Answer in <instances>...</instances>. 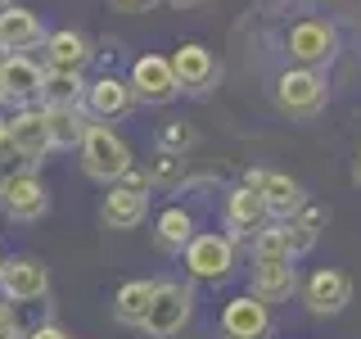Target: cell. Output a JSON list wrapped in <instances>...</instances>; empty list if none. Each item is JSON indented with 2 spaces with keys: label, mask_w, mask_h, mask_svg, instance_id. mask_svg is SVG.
I'll return each instance as SVG.
<instances>
[{
  "label": "cell",
  "mask_w": 361,
  "mask_h": 339,
  "mask_svg": "<svg viewBox=\"0 0 361 339\" xmlns=\"http://www.w3.org/2000/svg\"><path fill=\"white\" fill-rule=\"evenodd\" d=\"M163 145H172V150L180 145V150H185V145H195V131H190V127H167L163 131Z\"/></svg>",
  "instance_id": "obj_28"
},
{
  "label": "cell",
  "mask_w": 361,
  "mask_h": 339,
  "mask_svg": "<svg viewBox=\"0 0 361 339\" xmlns=\"http://www.w3.org/2000/svg\"><path fill=\"white\" fill-rule=\"evenodd\" d=\"M298 290V271H293V258L285 263H257L253 267V294L262 303H280Z\"/></svg>",
  "instance_id": "obj_15"
},
{
  "label": "cell",
  "mask_w": 361,
  "mask_h": 339,
  "mask_svg": "<svg viewBox=\"0 0 361 339\" xmlns=\"http://www.w3.org/2000/svg\"><path fill=\"white\" fill-rule=\"evenodd\" d=\"M149 299H154V285L149 280H127L113 299V316L122 326H145V312H149Z\"/></svg>",
  "instance_id": "obj_22"
},
{
  "label": "cell",
  "mask_w": 361,
  "mask_h": 339,
  "mask_svg": "<svg viewBox=\"0 0 361 339\" xmlns=\"http://www.w3.org/2000/svg\"><path fill=\"white\" fill-rule=\"evenodd\" d=\"M180 90L176 73H172V59H163V54H140L131 68V95H140L145 105H167Z\"/></svg>",
  "instance_id": "obj_6"
},
{
  "label": "cell",
  "mask_w": 361,
  "mask_h": 339,
  "mask_svg": "<svg viewBox=\"0 0 361 339\" xmlns=\"http://www.w3.org/2000/svg\"><path fill=\"white\" fill-rule=\"evenodd\" d=\"M0 100H5V82H0Z\"/></svg>",
  "instance_id": "obj_35"
},
{
  "label": "cell",
  "mask_w": 361,
  "mask_h": 339,
  "mask_svg": "<svg viewBox=\"0 0 361 339\" xmlns=\"http://www.w3.org/2000/svg\"><path fill=\"white\" fill-rule=\"evenodd\" d=\"M0 203H5V213H9V218H18V222L41 218V213H45V186H41V177L37 172L5 177V181H0Z\"/></svg>",
  "instance_id": "obj_8"
},
{
  "label": "cell",
  "mask_w": 361,
  "mask_h": 339,
  "mask_svg": "<svg viewBox=\"0 0 361 339\" xmlns=\"http://www.w3.org/2000/svg\"><path fill=\"white\" fill-rule=\"evenodd\" d=\"M353 177H357V186H361V154H357V167H353Z\"/></svg>",
  "instance_id": "obj_33"
},
{
  "label": "cell",
  "mask_w": 361,
  "mask_h": 339,
  "mask_svg": "<svg viewBox=\"0 0 361 339\" xmlns=\"http://www.w3.org/2000/svg\"><path fill=\"white\" fill-rule=\"evenodd\" d=\"M82 167H86V177H95V181H122L131 172L127 141L109 127H90L82 136Z\"/></svg>",
  "instance_id": "obj_1"
},
{
  "label": "cell",
  "mask_w": 361,
  "mask_h": 339,
  "mask_svg": "<svg viewBox=\"0 0 361 339\" xmlns=\"http://www.w3.org/2000/svg\"><path fill=\"white\" fill-rule=\"evenodd\" d=\"M41 41V18L23 5H5L0 9V45L5 50H32Z\"/></svg>",
  "instance_id": "obj_14"
},
{
  "label": "cell",
  "mask_w": 361,
  "mask_h": 339,
  "mask_svg": "<svg viewBox=\"0 0 361 339\" xmlns=\"http://www.w3.org/2000/svg\"><path fill=\"white\" fill-rule=\"evenodd\" d=\"M253 258H257V263H285V258H289L285 222H280V226H262V231L253 235Z\"/></svg>",
  "instance_id": "obj_25"
},
{
  "label": "cell",
  "mask_w": 361,
  "mask_h": 339,
  "mask_svg": "<svg viewBox=\"0 0 361 339\" xmlns=\"http://www.w3.org/2000/svg\"><path fill=\"white\" fill-rule=\"evenodd\" d=\"M190 312H195V290H190V285H176V280H158L140 331H149L154 339H167V335H176L180 326L190 321Z\"/></svg>",
  "instance_id": "obj_3"
},
{
  "label": "cell",
  "mask_w": 361,
  "mask_h": 339,
  "mask_svg": "<svg viewBox=\"0 0 361 339\" xmlns=\"http://www.w3.org/2000/svg\"><path fill=\"white\" fill-rule=\"evenodd\" d=\"M221 335L226 339H267L271 335V312L257 294H240L221 312Z\"/></svg>",
  "instance_id": "obj_7"
},
{
  "label": "cell",
  "mask_w": 361,
  "mask_h": 339,
  "mask_svg": "<svg viewBox=\"0 0 361 339\" xmlns=\"http://www.w3.org/2000/svg\"><path fill=\"white\" fill-rule=\"evenodd\" d=\"M172 73H176V82L180 86H190V90H203L217 77V64H212V54L203 50V45H180V50L172 54Z\"/></svg>",
  "instance_id": "obj_16"
},
{
  "label": "cell",
  "mask_w": 361,
  "mask_h": 339,
  "mask_svg": "<svg viewBox=\"0 0 361 339\" xmlns=\"http://www.w3.org/2000/svg\"><path fill=\"white\" fill-rule=\"evenodd\" d=\"M0 339H18V321L9 312V303H0Z\"/></svg>",
  "instance_id": "obj_29"
},
{
  "label": "cell",
  "mask_w": 361,
  "mask_h": 339,
  "mask_svg": "<svg viewBox=\"0 0 361 339\" xmlns=\"http://www.w3.org/2000/svg\"><path fill=\"white\" fill-rule=\"evenodd\" d=\"M0 82H5V95H14V100H27V95H41L45 68H37L32 59H23V54H14V59H5V64H0Z\"/></svg>",
  "instance_id": "obj_19"
},
{
  "label": "cell",
  "mask_w": 361,
  "mask_h": 339,
  "mask_svg": "<svg viewBox=\"0 0 361 339\" xmlns=\"http://www.w3.org/2000/svg\"><path fill=\"white\" fill-rule=\"evenodd\" d=\"M302 299H307V308L316 316H334V312L348 308V299H353V280H348L343 271H334V267H321V271H312Z\"/></svg>",
  "instance_id": "obj_10"
},
{
  "label": "cell",
  "mask_w": 361,
  "mask_h": 339,
  "mask_svg": "<svg viewBox=\"0 0 361 339\" xmlns=\"http://www.w3.org/2000/svg\"><path fill=\"white\" fill-rule=\"evenodd\" d=\"M0 267H5V263H0Z\"/></svg>",
  "instance_id": "obj_38"
},
{
  "label": "cell",
  "mask_w": 361,
  "mask_h": 339,
  "mask_svg": "<svg viewBox=\"0 0 361 339\" xmlns=\"http://www.w3.org/2000/svg\"><path fill=\"white\" fill-rule=\"evenodd\" d=\"M145 213H149V195L135 186H113L104 195V208H99V218H104L113 231H135V226L145 222Z\"/></svg>",
  "instance_id": "obj_12"
},
{
  "label": "cell",
  "mask_w": 361,
  "mask_h": 339,
  "mask_svg": "<svg viewBox=\"0 0 361 339\" xmlns=\"http://www.w3.org/2000/svg\"><path fill=\"white\" fill-rule=\"evenodd\" d=\"M113 5H118L122 14H140V9H149L154 0H113Z\"/></svg>",
  "instance_id": "obj_31"
},
{
  "label": "cell",
  "mask_w": 361,
  "mask_h": 339,
  "mask_svg": "<svg viewBox=\"0 0 361 339\" xmlns=\"http://www.w3.org/2000/svg\"><path fill=\"white\" fill-rule=\"evenodd\" d=\"M90 59V50H86V41L77 37V32H50L45 37V68L50 73H82Z\"/></svg>",
  "instance_id": "obj_13"
},
{
  "label": "cell",
  "mask_w": 361,
  "mask_h": 339,
  "mask_svg": "<svg viewBox=\"0 0 361 339\" xmlns=\"http://www.w3.org/2000/svg\"><path fill=\"white\" fill-rule=\"evenodd\" d=\"M285 50L298 68H321L338 54V32H334V23H325V18H302V23L289 28Z\"/></svg>",
  "instance_id": "obj_4"
},
{
  "label": "cell",
  "mask_w": 361,
  "mask_h": 339,
  "mask_svg": "<svg viewBox=\"0 0 361 339\" xmlns=\"http://www.w3.org/2000/svg\"><path fill=\"white\" fill-rule=\"evenodd\" d=\"M285 240H289V258H298V254H307L316 244V231L302 226V222H285Z\"/></svg>",
  "instance_id": "obj_26"
},
{
  "label": "cell",
  "mask_w": 361,
  "mask_h": 339,
  "mask_svg": "<svg viewBox=\"0 0 361 339\" xmlns=\"http://www.w3.org/2000/svg\"><path fill=\"white\" fill-rule=\"evenodd\" d=\"M271 218V208H267V199H262V190H231V231L235 235H244V231H262V222Z\"/></svg>",
  "instance_id": "obj_18"
},
{
  "label": "cell",
  "mask_w": 361,
  "mask_h": 339,
  "mask_svg": "<svg viewBox=\"0 0 361 339\" xmlns=\"http://www.w3.org/2000/svg\"><path fill=\"white\" fill-rule=\"evenodd\" d=\"M82 73H45V82H41V100H45V109H54V105H77L82 100Z\"/></svg>",
  "instance_id": "obj_23"
},
{
  "label": "cell",
  "mask_w": 361,
  "mask_h": 339,
  "mask_svg": "<svg viewBox=\"0 0 361 339\" xmlns=\"http://www.w3.org/2000/svg\"><path fill=\"white\" fill-rule=\"evenodd\" d=\"M325 100H330V86H325V77L316 68H289V73H280L276 105L289 118H316L325 109Z\"/></svg>",
  "instance_id": "obj_2"
},
{
  "label": "cell",
  "mask_w": 361,
  "mask_h": 339,
  "mask_svg": "<svg viewBox=\"0 0 361 339\" xmlns=\"http://www.w3.org/2000/svg\"><path fill=\"white\" fill-rule=\"evenodd\" d=\"M0 50H5V45H0Z\"/></svg>",
  "instance_id": "obj_37"
},
{
  "label": "cell",
  "mask_w": 361,
  "mask_h": 339,
  "mask_svg": "<svg viewBox=\"0 0 361 339\" xmlns=\"http://www.w3.org/2000/svg\"><path fill=\"white\" fill-rule=\"evenodd\" d=\"M9 136H14L18 158H27V163H41V158L54 150L50 122H45V109H18L14 118H9Z\"/></svg>",
  "instance_id": "obj_9"
},
{
  "label": "cell",
  "mask_w": 361,
  "mask_h": 339,
  "mask_svg": "<svg viewBox=\"0 0 361 339\" xmlns=\"http://www.w3.org/2000/svg\"><path fill=\"white\" fill-rule=\"evenodd\" d=\"M195 240V218H190L185 208H167L163 218H158V244L163 249H185Z\"/></svg>",
  "instance_id": "obj_24"
},
{
  "label": "cell",
  "mask_w": 361,
  "mask_h": 339,
  "mask_svg": "<svg viewBox=\"0 0 361 339\" xmlns=\"http://www.w3.org/2000/svg\"><path fill=\"white\" fill-rule=\"evenodd\" d=\"M257 190H262L267 208L276 213V218H285V213H298L302 203H307V199H302V186H298L293 177H285V172H267Z\"/></svg>",
  "instance_id": "obj_21"
},
{
  "label": "cell",
  "mask_w": 361,
  "mask_h": 339,
  "mask_svg": "<svg viewBox=\"0 0 361 339\" xmlns=\"http://www.w3.org/2000/svg\"><path fill=\"white\" fill-rule=\"evenodd\" d=\"M154 181H180V158L176 154H158V163H154Z\"/></svg>",
  "instance_id": "obj_27"
},
{
  "label": "cell",
  "mask_w": 361,
  "mask_h": 339,
  "mask_svg": "<svg viewBox=\"0 0 361 339\" xmlns=\"http://www.w3.org/2000/svg\"><path fill=\"white\" fill-rule=\"evenodd\" d=\"M45 122H50V141L59 145V150H73V145H82V136L90 131L86 113L77 105H54L45 109Z\"/></svg>",
  "instance_id": "obj_20"
},
{
  "label": "cell",
  "mask_w": 361,
  "mask_h": 339,
  "mask_svg": "<svg viewBox=\"0 0 361 339\" xmlns=\"http://www.w3.org/2000/svg\"><path fill=\"white\" fill-rule=\"evenodd\" d=\"M0 5H9V0H0Z\"/></svg>",
  "instance_id": "obj_36"
},
{
  "label": "cell",
  "mask_w": 361,
  "mask_h": 339,
  "mask_svg": "<svg viewBox=\"0 0 361 339\" xmlns=\"http://www.w3.org/2000/svg\"><path fill=\"white\" fill-rule=\"evenodd\" d=\"M27 339H73V335H68L63 326H41V331H32Z\"/></svg>",
  "instance_id": "obj_30"
},
{
  "label": "cell",
  "mask_w": 361,
  "mask_h": 339,
  "mask_svg": "<svg viewBox=\"0 0 361 339\" xmlns=\"http://www.w3.org/2000/svg\"><path fill=\"white\" fill-rule=\"evenodd\" d=\"M172 5H199V0H172Z\"/></svg>",
  "instance_id": "obj_34"
},
{
  "label": "cell",
  "mask_w": 361,
  "mask_h": 339,
  "mask_svg": "<svg viewBox=\"0 0 361 339\" xmlns=\"http://www.w3.org/2000/svg\"><path fill=\"white\" fill-rule=\"evenodd\" d=\"M185 267L190 276L199 280H226L235 267V249H231V235H195V240L185 244Z\"/></svg>",
  "instance_id": "obj_5"
},
{
  "label": "cell",
  "mask_w": 361,
  "mask_h": 339,
  "mask_svg": "<svg viewBox=\"0 0 361 339\" xmlns=\"http://www.w3.org/2000/svg\"><path fill=\"white\" fill-rule=\"evenodd\" d=\"M45 263L37 258H9L5 267H0V294H5L9 303H32L45 294Z\"/></svg>",
  "instance_id": "obj_11"
},
{
  "label": "cell",
  "mask_w": 361,
  "mask_h": 339,
  "mask_svg": "<svg viewBox=\"0 0 361 339\" xmlns=\"http://www.w3.org/2000/svg\"><path fill=\"white\" fill-rule=\"evenodd\" d=\"M131 82H118V77H99V82L86 86V105L95 118H122L131 109Z\"/></svg>",
  "instance_id": "obj_17"
},
{
  "label": "cell",
  "mask_w": 361,
  "mask_h": 339,
  "mask_svg": "<svg viewBox=\"0 0 361 339\" xmlns=\"http://www.w3.org/2000/svg\"><path fill=\"white\" fill-rule=\"evenodd\" d=\"M5 154H18V150H14V136H9V122L0 127V158H5Z\"/></svg>",
  "instance_id": "obj_32"
}]
</instances>
